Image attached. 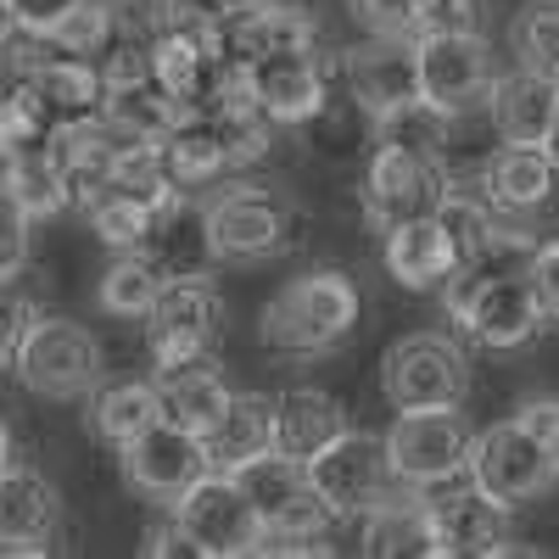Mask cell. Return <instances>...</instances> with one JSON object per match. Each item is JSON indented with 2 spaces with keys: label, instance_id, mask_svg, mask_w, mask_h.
<instances>
[{
  "label": "cell",
  "instance_id": "6da1fadb",
  "mask_svg": "<svg viewBox=\"0 0 559 559\" xmlns=\"http://www.w3.org/2000/svg\"><path fill=\"white\" fill-rule=\"evenodd\" d=\"M358 324V286L342 269H313L286 280L258 313V342L274 358H324L336 353Z\"/></svg>",
  "mask_w": 559,
  "mask_h": 559
},
{
  "label": "cell",
  "instance_id": "7a4b0ae2",
  "mask_svg": "<svg viewBox=\"0 0 559 559\" xmlns=\"http://www.w3.org/2000/svg\"><path fill=\"white\" fill-rule=\"evenodd\" d=\"M202 218H207V252L224 258V263L280 258V252H292L297 236H302L297 202L280 191V185H252V179L218 185L213 202L202 207Z\"/></svg>",
  "mask_w": 559,
  "mask_h": 559
},
{
  "label": "cell",
  "instance_id": "3957f363",
  "mask_svg": "<svg viewBox=\"0 0 559 559\" xmlns=\"http://www.w3.org/2000/svg\"><path fill=\"white\" fill-rule=\"evenodd\" d=\"M448 319L481 347H526L543 331V308L526 269H453L442 286Z\"/></svg>",
  "mask_w": 559,
  "mask_h": 559
},
{
  "label": "cell",
  "instance_id": "277c9868",
  "mask_svg": "<svg viewBox=\"0 0 559 559\" xmlns=\"http://www.w3.org/2000/svg\"><path fill=\"white\" fill-rule=\"evenodd\" d=\"M17 381L34 392V397H51V403H73V397H90L102 386V369H107V353L102 342L84 331L73 319H57V313H34V324L17 342Z\"/></svg>",
  "mask_w": 559,
  "mask_h": 559
},
{
  "label": "cell",
  "instance_id": "5b68a950",
  "mask_svg": "<svg viewBox=\"0 0 559 559\" xmlns=\"http://www.w3.org/2000/svg\"><path fill=\"white\" fill-rule=\"evenodd\" d=\"M448 163L442 152H414V146H386L376 140V152L364 163V185H358V202L369 229H397L408 218H437L442 197H448Z\"/></svg>",
  "mask_w": 559,
  "mask_h": 559
},
{
  "label": "cell",
  "instance_id": "8992f818",
  "mask_svg": "<svg viewBox=\"0 0 559 559\" xmlns=\"http://www.w3.org/2000/svg\"><path fill=\"white\" fill-rule=\"evenodd\" d=\"M224 336V297L207 274H168L163 292L146 313V347H152V369H179L213 358Z\"/></svg>",
  "mask_w": 559,
  "mask_h": 559
},
{
  "label": "cell",
  "instance_id": "52a82bcc",
  "mask_svg": "<svg viewBox=\"0 0 559 559\" xmlns=\"http://www.w3.org/2000/svg\"><path fill=\"white\" fill-rule=\"evenodd\" d=\"M381 392L392 408H459L471 397V353L442 331H408L386 347Z\"/></svg>",
  "mask_w": 559,
  "mask_h": 559
},
{
  "label": "cell",
  "instance_id": "ba28073f",
  "mask_svg": "<svg viewBox=\"0 0 559 559\" xmlns=\"http://www.w3.org/2000/svg\"><path fill=\"white\" fill-rule=\"evenodd\" d=\"M229 476H236V487L258 509L263 537H324L331 532V509H324V498L313 492L302 459L280 453V448H263L247 464H236Z\"/></svg>",
  "mask_w": 559,
  "mask_h": 559
},
{
  "label": "cell",
  "instance_id": "9c48e42d",
  "mask_svg": "<svg viewBox=\"0 0 559 559\" xmlns=\"http://www.w3.org/2000/svg\"><path fill=\"white\" fill-rule=\"evenodd\" d=\"M174 521L191 537V554L202 559H241V554H258L263 543L258 509L247 503V492L236 487L229 471H202L174 498Z\"/></svg>",
  "mask_w": 559,
  "mask_h": 559
},
{
  "label": "cell",
  "instance_id": "30bf717a",
  "mask_svg": "<svg viewBox=\"0 0 559 559\" xmlns=\"http://www.w3.org/2000/svg\"><path fill=\"white\" fill-rule=\"evenodd\" d=\"M308 481L324 498V509H331V521H358L364 509H376L392 492V481H397L386 437L342 431L336 442H324L308 459Z\"/></svg>",
  "mask_w": 559,
  "mask_h": 559
},
{
  "label": "cell",
  "instance_id": "8fae6325",
  "mask_svg": "<svg viewBox=\"0 0 559 559\" xmlns=\"http://www.w3.org/2000/svg\"><path fill=\"white\" fill-rule=\"evenodd\" d=\"M386 453L403 487H442L464 471L471 459V426L459 408H397L392 431H386Z\"/></svg>",
  "mask_w": 559,
  "mask_h": 559
},
{
  "label": "cell",
  "instance_id": "7c38bea8",
  "mask_svg": "<svg viewBox=\"0 0 559 559\" xmlns=\"http://www.w3.org/2000/svg\"><path fill=\"white\" fill-rule=\"evenodd\" d=\"M464 471H471V481L487 498H498L503 509L537 498L554 481V464H548L543 437H532L521 419H503V426H487L481 437H471V459H464Z\"/></svg>",
  "mask_w": 559,
  "mask_h": 559
},
{
  "label": "cell",
  "instance_id": "4fadbf2b",
  "mask_svg": "<svg viewBox=\"0 0 559 559\" xmlns=\"http://www.w3.org/2000/svg\"><path fill=\"white\" fill-rule=\"evenodd\" d=\"M419 96L442 112H471L492 90V51L481 34H414Z\"/></svg>",
  "mask_w": 559,
  "mask_h": 559
},
{
  "label": "cell",
  "instance_id": "5bb4252c",
  "mask_svg": "<svg viewBox=\"0 0 559 559\" xmlns=\"http://www.w3.org/2000/svg\"><path fill=\"white\" fill-rule=\"evenodd\" d=\"M118 453H123V481H129L140 498L168 503V509H174V498L191 487L202 471H213L202 437L185 431V426H174V419H157V426H146L134 442H123Z\"/></svg>",
  "mask_w": 559,
  "mask_h": 559
},
{
  "label": "cell",
  "instance_id": "9a60e30c",
  "mask_svg": "<svg viewBox=\"0 0 559 559\" xmlns=\"http://www.w3.org/2000/svg\"><path fill=\"white\" fill-rule=\"evenodd\" d=\"M426 515H431V554H442V559H492V554H509V509L498 498H487L476 481L431 492Z\"/></svg>",
  "mask_w": 559,
  "mask_h": 559
},
{
  "label": "cell",
  "instance_id": "2e32d148",
  "mask_svg": "<svg viewBox=\"0 0 559 559\" xmlns=\"http://www.w3.org/2000/svg\"><path fill=\"white\" fill-rule=\"evenodd\" d=\"M347 96L376 123L408 102H419V68H414V34H369L342 57Z\"/></svg>",
  "mask_w": 559,
  "mask_h": 559
},
{
  "label": "cell",
  "instance_id": "e0dca14e",
  "mask_svg": "<svg viewBox=\"0 0 559 559\" xmlns=\"http://www.w3.org/2000/svg\"><path fill=\"white\" fill-rule=\"evenodd\" d=\"M123 146V134L102 118V112H79V118H57L45 129V157L68 185V207L96 202L112 185V157Z\"/></svg>",
  "mask_w": 559,
  "mask_h": 559
},
{
  "label": "cell",
  "instance_id": "ac0fdd59",
  "mask_svg": "<svg viewBox=\"0 0 559 559\" xmlns=\"http://www.w3.org/2000/svg\"><path fill=\"white\" fill-rule=\"evenodd\" d=\"M17 84H28L39 107L57 118H79V112H102V68L90 57L57 51L45 34H28V45H17Z\"/></svg>",
  "mask_w": 559,
  "mask_h": 559
},
{
  "label": "cell",
  "instance_id": "d6986e66",
  "mask_svg": "<svg viewBox=\"0 0 559 559\" xmlns=\"http://www.w3.org/2000/svg\"><path fill=\"white\" fill-rule=\"evenodd\" d=\"M213 39L224 57L236 62H263V57H280V51H319L313 45V17L292 0H247L229 17L213 23Z\"/></svg>",
  "mask_w": 559,
  "mask_h": 559
},
{
  "label": "cell",
  "instance_id": "ffe728a7",
  "mask_svg": "<svg viewBox=\"0 0 559 559\" xmlns=\"http://www.w3.org/2000/svg\"><path fill=\"white\" fill-rule=\"evenodd\" d=\"M331 96V62L319 51H280L252 62V102L274 118V123H308L319 112V102Z\"/></svg>",
  "mask_w": 559,
  "mask_h": 559
},
{
  "label": "cell",
  "instance_id": "44dd1931",
  "mask_svg": "<svg viewBox=\"0 0 559 559\" xmlns=\"http://www.w3.org/2000/svg\"><path fill=\"white\" fill-rule=\"evenodd\" d=\"M62 521V498L28 464L0 471V554H45Z\"/></svg>",
  "mask_w": 559,
  "mask_h": 559
},
{
  "label": "cell",
  "instance_id": "7402d4cb",
  "mask_svg": "<svg viewBox=\"0 0 559 559\" xmlns=\"http://www.w3.org/2000/svg\"><path fill=\"white\" fill-rule=\"evenodd\" d=\"M554 157L537 146V140H503V146L481 163V197L503 213H537L554 197Z\"/></svg>",
  "mask_w": 559,
  "mask_h": 559
},
{
  "label": "cell",
  "instance_id": "603a6c76",
  "mask_svg": "<svg viewBox=\"0 0 559 559\" xmlns=\"http://www.w3.org/2000/svg\"><path fill=\"white\" fill-rule=\"evenodd\" d=\"M554 107H559V79L543 73V68H526V62L498 73L492 90H487V112H492V129L503 140H537L543 146Z\"/></svg>",
  "mask_w": 559,
  "mask_h": 559
},
{
  "label": "cell",
  "instance_id": "cb8c5ba5",
  "mask_svg": "<svg viewBox=\"0 0 559 559\" xmlns=\"http://www.w3.org/2000/svg\"><path fill=\"white\" fill-rule=\"evenodd\" d=\"M459 269V252L437 218H408L386 229V274L408 292H442L448 274Z\"/></svg>",
  "mask_w": 559,
  "mask_h": 559
},
{
  "label": "cell",
  "instance_id": "d4e9b609",
  "mask_svg": "<svg viewBox=\"0 0 559 559\" xmlns=\"http://www.w3.org/2000/svg\"><path fill=\"white\" fill-rule=\"evenodd\" d=\"M347 431V408L319 392V386H292L274 397V448L292 453V459H313L324 442H336Z\"/></svg>",
  "mask_w": 559,
  "mask_h": 559
},
{
  "label": "cell",
  "instance_id": "484cf974",
  "mask_svg": "<svg viewBox=\"0 0 559 559\" xmlns=\"http://www.w3.org/2000/svg\"><path fill=\"white\" fill-rule=\"evenodd\" d=\"M213 471H236L252 453L274 448V397L269 392H229L224 414L213 419V431L202 437Z\"/></svg>",
  "mask_w": 559,
  "mask_h": 559
},
{
  "label": "cell",
  "instance_id": "4316f807",
  "mask_svg": "<svg viewBox=\"0 0 559 559\" xmlns=\"http://www.w3.org/2000/svg\"><path fill=\"white\" fill-rule=\"evenodd\" d=\"M157 392H163V419H174V426L197 431V437L213 431V419H218L224 403H229V386H224V376L213 369V358L163 369V376H157Z\"/></svg>",
  "mask_w": 559,
  "mask_h": 559
},
{
  "label": "cell",
  "instance_id": "83f0119b",
  "mask_svg": "<svg viewBox=\"0 0 559 559\" xmlns=\"http://www.w3.org/2000/svg\"><path fill=\"white\" fill-rule=\"evenodd\" d=\"M102 118L129 140H163L185 118V107H179V96H168L157 84V73H146L129 84H102Z\"/></svg>",
  "mask_w": 559,
  "mask_h": 559
},
{
  "label": "cell",
  "instance_id": "f1b7e54d",
  "mask_svg": "<svg viewBox=\"0 0 559 559\" xmlns=\"http://www.w3.org/2000/svg\"><path fill=\"white\" fill-rule=\"evenodd\" d=\"M163 419V392L157 381H112L90 392V431H96L107 448L134 442L146 426Z\"/></svg>",
  "mask_w": 559,
  "mask_h": 559
},
{
  "label": "cell",
  "instance_id": "f546056e",
  "mask_svg": "<svg viewBox=\"0 0 559 559\" xmlns=\"http://www.w3.org/2000/svg\"><path fill=\"white\" fill-rule=\"evenodd\" d=\"M146 252L157 269H163V280L168 274H202L207 269V218L191 207V197H174L163 213H157V224H152V236H146Z\"/></svg>",
  "mask_w": 559,
  "mask_h": 559
},
{
  "label": "cell",
  "instance_id": "4dcf8cb0",
  "mask_svg": "<svg viewBox=\"0 0 559 559\" xmlns=\"http://www.w3.org/2000/svg\"><path fill=\"white\" fill-rule=\"evenodd\" d=\"M364 554H376V559H397V554L431 559V515H426V498L392 503V492H386L376 509H364Z\"/></svg>",
  "mask_w": 559,
  "mask_h": 559
},
{
  "label": "cell",
  "instance_id": "1f68e13d",
  "mask_svg": "<svg viewBox=\"0 0 559 559\" xmlns=\"http://www.w3.org/2000/svg\"><path fill=\"white\" fill-rule=\"evenodd\" d=\"M163 152H168V174L179 191H202V185H213L218 174H229L224 163V146H218V134L202 112H185L168 134H163Z\"/></svg>",
  "mask_w": 559,
  "mask_h": 559
},
{
  "label": "cell",
  "instance_id": "d6a6232c",
  "mask_svg": "<svg viewBox=\"0 0 559 559\" xmlns=\"http://www.w3.org/2000/svg\"><path fill=\"white\" fill-rule=\"evenodd\" d=\"M163 207H168V202H163ZM163 207L146 202V197H134V191H118V185H107L96 202H84V218H90V229H96L112 252H140Z\"/></svg>",
  "mask_w": 559,
  "mask_h": 559
},
{
  "label": "cell",
  "instance_id": "836d02e7",
  "mask_svg": "<svg viewBox=\"0 0 559 559\" xmlns=\"http://www.w3.org/2000/svg\"><path fill=\"white\" fill-rule=\"evenodd\" d=\"M0 185H7V191L28 207V218H51V213L68 207V185H62V174L51 168V157H45V140L0 163Z\"/></svg>",
  "mask_w": 559,
  "mask_h": 559
},
{
  "label": "cell",
  "instance_id": "e575fe53",
  "mask_svg": "<svg viewBox=\"0 0 559 559\" xmlns=\"http://www.w3.org/2000/svg\"><path fill=\"white\" fill-rule=\"evenodd\" d=\"M112 185H118V191H134V197L157 202V207L174 202V197H191V191H179V185H174L163 140H129V134H123V146L112 157Z\"/></svg>",
  "mask_w": 559,
  "mask_h": 559
},
{
  "label": "cell",
  "instance_id": "d590c367",
  "mask_svg": "<svg viewBox=\"0 0 559 559\" xmlns=\"http://www.w3.org/2000/svg\"><path fill=\"white\" fill-rule=\"evenodd\" d=\"M163 292V269L146 258V252H118V263L102 274V308L118 313V319H146L152 302Z\"/></svg>",
  "mask_w": 559,
  "mask_h": 559
},
{
  "label": "cell",
  "instance_id": "8d00e7d4",
  "mask_svg": "<svg viewBox=\"0 0 559 559\" xmlns=\"http://www.w3.org/2000/svg\"><path fill=\"white\" fill-rule=\"evenodd\" d=\"M297 134L308 140L313 157H353L369 140V118H364V107L353 96H336L331 90V96L319 102V112L308 123H297Z\"/></svg>",
  "mask_w": 559,
  "mask_h": 559
},
{
  "label": "cell",
  "instance_id": "74e56055",
  "mask_svg": "<svg viewBox=\"0 0 559 559\" xmlns=\"http://www.w3.org/2000/svg\"><path fill=\"white\" fill-rule=\"evenodd\" d=\"M448 134H453V112L431 107L426 96L369 123V140H386V146H414V152H442Z\"/></svg>",
  "mask_w": 559,
  "mask_h": 559
},
{
  "label": "cell",
  "instance_id": "f35d334b",
  "mask_svg": "<svg viewBox=\"0 0 559 559\" xmlns=\"http://www.w3.org/2000/svg\"><path fill=\"white\" fill-rule=\"evenodd\" d=\"M112 34H118V7L112 0H79V7L45 34L57 45V51H73V57H96V51H107L112 45Z\"/></svg>",
  "mask_w": 559,
  "mask_h": 559
},
{
  "label": "cell",
  "instance_id": "ab89813d",
  "mask_svg": "<svg viewBox=\"0 0 559 559\" xmlns=\"http://www.w3.org/2000/svg\"><path fill=\"white\" fill-rule=\"evenodd\" d=\"M509 39H515L526 68H543L559 79V0H532L515 17V28H509Z\"/></svg>",
  "mask_w": 559,
  "mask_h": 559
},
{
  "label": "cell",
  "instance_id": "60d3db41",
  "mask_svg": "<svg viewBox=\"0 0 559 559\" xmlns=\"http://www.w3.org/2000/svg\"><path fill=\"white\" fill-rule=\"evenodd\" d=\"M45 129H51V112L39 107V96L28 84H12L7 96H0V163L28 152V146H39Z\"/></svg>",
  "mask_w": 559,
  "mask_h": 559
},
{
  "label": "cell",
  "instance_id": "b9f144b4",
  "mask_svg": "<svg viewBox=\"0 0 559 559\" xmlns=\"http://www.w3.org/2000/svg\"><path fill=\"white\" fill-rule=\"evenodd\" d=\"M487 0H414V34H481Z\"/></svg>",
  "mask_w": 559,
  "mask_h": 559
},
{
  "label": "cell",
  "instance_id": "7bdbcfd3",
  "mask_svg": "<svg viewBox=\"0 0 559 559\" xmlns=\"http://www.w3.org/2000/svg\"><path fill=\"white\" fill-rule=\"evenodd\" d=\"M28 241H34V218L28 207L0 185V274H23L28 263Z\"/></svg>",
  "mask_w": 559,
  "mask_h": 559
},
{
  "label": "cell",
  "instance_id": "ee69618b",
  "mask_svg": "<svg viewBox=\"0 0 559 559\" xmlns=\"http://www.w3.org/2000/svg\"><path fill=\"white\" fill-rule=\"evenodd\" d=\"M28 324H34V302H28V292L17 286V274H0V369H12L17 342H23Z\"/></svg>",
  "mask_w": 559,
  "mask_h": 559
},
{
  "label": "cell",
  "instance_id": "f6af8a7d",
  "mask_svg": "<svg viewBox=\"0 0 559 559\" xmlns=\"http://www.w3.org/2000/svg\"><path fill=\"white\" fill-rule=\"evenodd\" d=\"M526 286L543 308V324H559V241H537L526 258Z\"/></svg>",
  "mask_w": 559,
  "mask_h": 559
},
{
  "label": "cell",
  "instance_id": "bcb514c9",
  "mask_svg": "<svg viewBox=\"0 0 559 559\" xmlns=\"http://www.w3.org/2000/svg\"><path fill=\"white\" fill-rule=\"evenodd\" d=\"M152 7V28H168V23H185V28H213L218 17H229L247 0H146Z\"/></svg>",
  "mask_w": 559,
  "mask_h": 559
},
{
  "label": "cell",
  "instance_id": "7dc6e473",
  "mask_svg": "<svg viewBox=\"0 0 559 559\" xmlns=\"http://www.w3.org/2000/svg\"><path fill=\"white\" fill-rule=\"evenodd\" d=\"M369 34H414V0H347Z\"/></svg>",
  "mask_w": 559,
  "mask_h": 559
},
{
  "label": "cell",
  "instance_id": "c3c4849f",
  "mask_svg": "<svg viewBox=\"0 0 559 559\" xmlns=\"http://www.w3.org/2000/svg\"><path fill=\"white\" fill-rule=\"evenodd\" d=\"M17 7V23H23V34H51L79 0H12Z\"/></svg>",
  "mask_w": 559,
  "mask_h": 559
},
{
  "label": "cell",
  "instance_id": "681fc988",
  "mask_svg": "<svg viewBox=\"0 0 559 559\" xmlns=\"http://www.w3.org/2000/svg\"><path fill=\"white\" fill-rule=\"evenodd\" d=\"M515 419H521V426H526L532 437H543V442H548V437L559 431V397H532Z\"/></svg>",
  "mask_w": 559,
  "mask_h": 559
},
{
  "label": "cell",
  "instance_id": "f907efd6",
  "mask_svg": "<svg viewBox=\"0 0 559 559\" xmlns=\"http://www.w3.org/2000/svg\"><path fill=\"white\" fill-rule=\"evenodd\" d=\"M140 554H152V559H157V554H191V537H185L179 521L168 515L163 526H146V543H140Z\"/></svg>",
  "mask_w": 559,
  "mask_h": 559
},
{
  "label": "cell",
  "instance_id": "816d5d0a",
  "mask_svg": "<svg viewBox=\"0 0 559 559\" xmlns=\"http://www.w3.org/2000/svg\"><path fill=\"white\" fill-rule=\"evenodd\" d=\"M17 39H23L17 7H12V0H0V51H7V45H17Z\"/></svg>",
  "mask_w": 559,
  "mask_h": 559
},
{
  "label": "cell",
  "instance_id": "f5cc1de1",
  "mask_svg": "<svg viewBox=\"0 0 559 559\" xmlns=\"http://www.w3.org/2000/svg\"><path fill=\"white\" fill-rule=\"evenodd\" d=\"M543 152L554 157V168H559V107H554V118H548V134H543Z\"/></svg>",
  "mask_w": 559,
  "mask_h": 559
},
{
  "label": "cell",
  "instance_id": "db71d44e",
  "mask_svg": "<svg viewBox=\"0 0 559 559\" xmlns=\"http://www.w3.org/2000/svg\"><path fill=\"white\" fill-rule=\"evenodd\" d=\"M7 464H12V426L0 419V471H7Z\"/></svg>",
  "mask_w": 559,
  "mask_h": 559
},
{
  "label": "cell",
  "instance_id": "11a10c76",
  "mask_svg": "<svg viewBox=\"0 0 559 559\" xmlns=\"http://www.w3.org/2000/svg\"><path fill=\"white\" fill-rule=\"evenodd\" d=\"M543 448H548V464H554V481H559V431H554V437H548Z\"/></svg>",
  "mask_w": 559,
  "mask_h": 559
}]
</instances>
